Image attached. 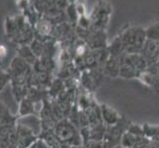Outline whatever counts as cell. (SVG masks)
Instances as JSON below:
<instances>
[{
  "label": "cell",
  "mask_w": 159,
  "mask_h": 148,
  "mask_svg": "<svg viewBox=\"0 0 159 148\" xmlns=\"http://www.w3.org/2000/svg\"><path fill=\"white\" fill-rule=\"evenodd\" d=\"M125 53L141 52L147 41L145 29L141 27H130L120 35Z\"/></svg>",
  "instance_id": "6da1fadb"
},
{
  "label": "cell",
  "mask_w": 159,
  "mask_h": 148,
  "mask_svg": "<svg viewBox=\"0 0 159 148\" xmlns=\"http://www.w3.org/2000/svg\"><path fill=\"white\" fill-rule=\"evenodd\" d=\"M85 148H102V143L101 141L89 140L85 143Z\"/></svg>",
  "instance_id": "9c48e42d"
},
{
  "label": "cell",
  "mask_w": 159,
  "mask_h": 148,
  "mask_svg": "<svg viewBox=\"0 0 159 148\" xmlns=\"http://www.w3.org/2000/svg\"><path fill=\"white\" fill-rule=\"evenodd\" d=\"M115 148H124V147H123V146H120V145H119V146H117V147H115Z\"/></svg>",
  "instance_id": "30bf717a"
},
{
  "label": "cell",
  "mask_w": 159,
  "mask_h": 148,
  "mask_svg": "<svg viewBox=\"0 0 159 148\" xmlns=\"http://www.w3.org/2000/svg\"><path fill=\"white\" fill-rule=\"evenodd\" d=\"M111 14V4L106 0H101L98 2L90 16V20L92 22L91 31H105L107 25L109 24Z\"/></svg>",
  "instance_id": "3957f363"
},
{
  "label": "cell",
  "mask_w": 159,
  "mask_h": 148,
  "mask_svg": "<svg viewBox=\"0 0 159 148\" xmlns=\"http://www.w3.org/2000/svg\"><path fill=\"white\" fill-rule=\"evenodd\" d=\"M120 57L111 56L104 64V73L106 75L111 76V77H117L120 76Z\"/></svg>",
  "instance_id": "8992f818"
},
{
  "label": "cell",
  "mask_w": 159,
  "mask_h": 148,
  "mask_svg": "<svg viewBox=\"0 0 159 148\" xmlns=\"http://www.w3.org/2000/svg\"><path fill=\"white\" fill-rule=\"evenodd\" d=\"M147 40L159 42V22H155L145 29Z\"/></svg>",
  "instance_id": "52a82bcc"
},
{
  "label": "cell",
  "mask_w": 159,
  "mask_h": 148,
  "mask_svg": "<svg viewBox=\"0 0 159 148\" xmlns=\"http://www.w3.org/2000/svg\"><path fill=\"white\" fill-rule=\"evenodd\" d=\"M141 53L146 58L147 62H149L150 60L156 61V59H159V42L147 40Z\"/></svg>",
  "instance_id": "277c9868"
},
{
  "label": "cell",
  "mask_w": 159,
  "mask_h": 148,
  "mask_svg": "<svg viewBox=\"0 0 159 148\" xmlns=\"http://www.w3.org/2000/svg\"><path fill=\"white\" fill-rule=\"evenodd\" d=\"M54 135L58 142L62 145L80 147L82 144L81 133L74 127L73 123L67 119H62L58 122L54 127Z\"/></svg>",
  "instance_id": "7a4b0ae2"
},
{
  "label": "cell",
  "mask_w": 159,
  "mask_h": 148,
  "mask_svg": "<svg viewBox=\"0 0 159 148\" xmlns=\"http://www.w3.org/2000/svg\"><path fill=\"white\" fill-rule=\"evenodd\" d=\"M100 111H101V118L103 123H105L106 125H110V127L118 124L120 117L114 109L107 105H102Z\"/></svg>",
  "instance_id": "5b68a950"
},
{
  "label": "cell",
  "mask_w": 159,
  "mask_h": 148,
  "mask_svg": "<svg viewBox=\"0 0 159 148\" xmlns=\"http://www.w3.org/2000/svg\"><path fill=\"white\" fill-rule=\"evenodd\" d=\"M34 109H35L34 104H33L30 100L24 99L20 105V114L22 117L30 116V114H33V112H34Z\"/></svg>",
  "instance_id": "ba28073f"
}]
</instances>
